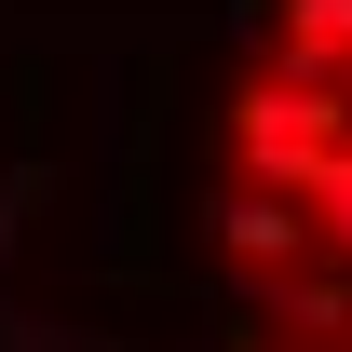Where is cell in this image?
Returning a JSON list of instances; mask_svg holds the SVG:
<instances>
[{"label": "cell", "mask_w": 352, "mask_h": 352, "mask_svg": "<svg viewBox=\"0 0 352 352\" xmlns=\"http://www.w3.org/2000/svg\"><path fill=\"white\" fill-rule=\"evenodd\" d=\"M230 352H352V0H258L217 95Z\"/></svg>", "instance_id": "1"}]
</instances>
